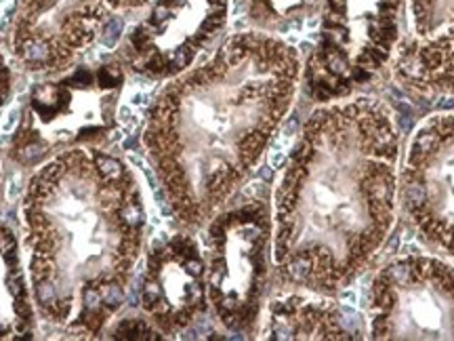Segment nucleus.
Returning a JSON list of instances; mask_svg holds the SVG:
<instances>
[{
	"instance_id": "nucleus-1",
	"label": "nucleus",
	"mask_w": 454,
	"mask_h": 341,
	"mask_svg": "<svg viewBox=\"0 0 454 341\" xmlns=\"http://www.w3.org/2000/svg\"><path fill=\"white\" fill-rule=\"evenodd\" d=\"M400 196V133L383 101L357 98L309 114L271 201L278 281L337 295L381 251Z\"/></svg>"
},
{
	"instance_id": "nucleus-2",
	"label": "nucleus",
	"mask_w": 454,
	"mask_h": 341,
	"mask_svg": "<svg viewBox=\"0 0 454 341\" xmlns=\"http://www.w3.org/2000/svg\"><path fill=\"white\" fill-rule=\"evenodd\" d=\"M301 70L293 44L248 30L164 84L141 146L179 226L208 224L251 178L291 112Z\"/></svg>"
},
{
	"instance_id": "nucleus-3",
	"label": "nucleus",
	"mask_w": 454,
	"mask_h": 341,
	"mask_svg": "<svg viewBox=\"0 0 454 341\" xmlns=\"http://www.w3.org/2000/svg\"><path fill=\"white\" fill-rule=\"evenodd\" d=\"M20 215L38 321L64 337H101L147 236L135 170L99 146L72 147L36 167Z\"/></svg>"
},
{
	"instance_id": "nucleus-4",
	"label": "nucleus",
	"mask_w": 454,
	"mask_h": 341,
	"mask_svg": "<svg viewBox=\"0 0 454 341\" xmlns=\"http://www.w3.org/2000/svg\"><path fill=\"white\" fill-rule=\"evenodd\" d=\"M122 89L121 61L72 66L53 81L36 83L9 139V161L36 169L72 147L99 146L118 127Z\"/></svg>"
},
{
	"instance_id": "nucleus-5",
	"label": "nucleus",
	"mask_w": 454,
	"mask_h": 341,
	"mask_svg": "<svg viewBox=\"0 0 454 341\" xmlns=\"http://www.w3.org/2000/svg\"><path fill=\"white\" fill-rule=\"evenodd\" d=\"M406 28V0H320L314 49L301 78L320 104L348 99L394 64Z\"/></svg>"
},
{
	"instance_id": "nucleus-6",
	"label": "nucleus",
	"mask_w": 454,
	"mask_h": 341,
	"mask_svg": "<svg viewBox=\"0 0 454 341\" xmlns=\"http://www.w3.org/2000/svg\"><path fill=\"white\" fill-rule=\"evenodd\" d=\"M271 211L251 198L221 209L207 224L208 304L231 333H253L270 282Z\"/></svg>"
},
{
	"instance_id": "nucleus-7",
	"label": "nucleus",
	"mask_w": 454,
	"mask_h": 341,
	"mask_svg": "<svg viewBox=\"0 0 454 341\" xmlns=\"http://www.w3.org/2000/svg\"><path fill=\"white\" fill-rule=\"evenodd\" d=\"M371 339H454V268L427 255L389 261L366 297Z\"/></svg>"
},
{
	"instance_id": "nucleus-8",
	"label": "nucleus",
	"mask_w": 454,
	"mask_h": 341,
	"mask_svg": "<svg viewBox=\"0 0 454 341\" xmlns=\"http://www.w3.org/2000/svg\"><path fill=\"white\" fill-rule=\"evenodd\" d=\"M150 0H15L11 57L32 74H61L93 47L118 13L145 9Z\"/></svg>"
},
{
	"instance_id": "nucleus-9",
	"label": "nucleus",
	"mask_w": 454,
	"mask_h": 341,
	"mask_svg": "<svg viewBox=\"0 0 454 341\" xmlns=\"http://www.w3.org/2000/svg\"><path fill=\"white\" fill-rule=\"evenodd\" d=\"M230 9L231 0H150L121 43L118 61L147 81H170L217 41Z\"/></svg>"
},
{
	"instance_id": "nucleus-10",
	"label": "nucleus",
	"mask_w": 454,
	"mask_h": 341,
	"mask_svg": "<svg viewBox=\"0 0 454 341\" xmlns=\"http://www.w3.org/2000/svg\"><path fill=\"white\" fill-rule=\"evenodd\" d=\"M400 196L417 234L454 258V112L435 114L414 131Z\"/></svg>"
},
{
	"instance_id": "nucleus-11",
	"label": "nucleus",
	"mask_w": 454,
	"mask_h": 341,
	"mask_svg": "<svg viewBox=\"0 0 454 341\" xmlns=\"http://www.w3.org/2000/svg\"><path fill=\"white\" fill-rule=\"evenodd\" d=\"M141 310L164 337L185 331L208 308L207 255L187 232L160 236L147 249Z\"/></svg>"
},
{
	"instance_id": "nucleus-12",
	"label": "nucleus",
	"mask_w": 454,
	"mask_h": 341,
	"mask_svg": "<svg viewBox=\"0 0 454 341\" xmlns=\"http://www.w3.org/2000/svg\"><path fill=\"white\" fill-rule=\"evenodd\" d=\"M394 78L423 95H454V0H406Z\"/></svg>"
},
{
	"instance_id": "nucleus-13",
	"label": "nucleus",
	"mask_w": 454,
	"mask_h": 341,
	"mask_svg": "<svg viewBox=\"0 0 454 341\" xmlns=\"http://www.w3.org/2000/svg\"><path fill=\"white\" fill-rule=\"evenodd\" d=\"M261 339H357L340 305L317 293H284L270 299Z\"/></svg>"
},
{
	"instance_id": "nucleus-14",
	"label": "nucleus",
	"mask_w": 454,
	"mask_h": 341,
	"mask_svg": "<svg viewBox=\"0 0 454 341\" xmlns=\"http://www.w3.org/2000/svg\"><path fill=\"white\" fill-rule=\"evenodd\" d=\"M38 312L15 232L0 224V341L32 339Z\"/></svg>"
},
{
	"instance_id": "nucleus-15",
	"label": "nucleus",
	"mask_w": 454,
	"mask_h": 341,
	"mask_svg": "<svg viewBox=\"0 0 454 341\" xmlns=\"http://www.w3.org/2000/svg\"><path fill=\"white\" fill-rule=\"evenodd\" d=\"M254 13L268 24L282 20H293L301 11H308L311 0H253Z\"/></svg>"
},
{
	"instance_id": "nucleus-16",
	"label": "nucleus",
	"mask_w": 454,
	"mask_h": 341,
	"mask_svg": "<svg viewBox=\"0 0 454 341\" xmlns=\"http://www.w3.org/2000/svg\"><path fill=\"white\" fill-rule=\"evenodd\" d=\"M110 337L116 339H162L164 335L152 325L150 321H141V318H124L116 327L107 329Z\"/></svg>"
},
{
	"instance_id": "nucleus-17",
	"label": "nucleus",
	"mask_w": 454,
	"mask_h": 341,
	"mask_svg": "<svg viewBox=\"0 0 454 341\" xmlns=\"http://www.w3.org/2000/svg\"><path fill=\"white\" fill-rule=\"evenodd\" d=\"M15 93V72L11 61L0 53V114L7 110Z\"/></svg>"
},
{
	"instance_id": "nucleus-18",
	"label": "nucleus",
	"mask_w": 454,
	"mask_h": 341,
	"mask_svg": "<svg viewBox=\"0 0 454 341\" xmlns=\"http://www.w3.org/2000/svg\"><path fill=\"white\" fill-rule=\"evenodd\" d=\"M0 196H3V169H0Z\"/></svg>"
}]
</instances>
